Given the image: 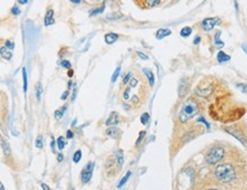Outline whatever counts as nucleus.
Segmentation results:
<instances>
[{
  "label": "nucleus",
  "mask_w": 247,
  "mask_h": 190,
  "mask_svg": "<svg viewBox=\"0 0 247 190\" xmlns=\"http://www.w3.org/2000/svg\"><path fill=\"white\" fill-rule=\"evenodd\" d=\"M214 178L221 183L233 184L238 180V173L236 168L230 163H222L215 166L213 171Z\"/></svg>",
  "instance_id": "f257e3e1"
},
{
  "label": "nucleus",
  "mask_w": 247,
  "mask_h": 190,
  "mask_svg": "<svg viewBox=\"0 0 247 190\" xmlns=\"http://www.w3.org/2000/svg\"><path fill=\"white\" fill-rule=\"evenodd\" d=\"M199 113V103L194 97H189L184 101L179 112L180 123L186 124Z\"/></svg>",
  "instance_id": "f03ea898"
},
{
  "label": "nucleus",
  "mask_w": 247,
  "mask_h": 190,
  "mask_svg": "<svg viewBox=\"0 0 247 190\" xmlns=\"http://www.w3.org/2000/svg\"><path fill=\"white\" fill-rule=\"evenodd\" d=\"M225 156V149L220 145H215L212 146L207 150V153L205 154V160L207 164L215 165L223 160Z\"/></svg>",
  "instance_id": "7ed1b4c3"
},
{
  "label": "nucleus",
  "mask_w": 247,
  "mask_h": 190,
  "mask_svg": "<svg viewBox=\"0 0 247 190\" xmlns=\"http://www.w3.org/2000/svg\"><path fill=\"white\" fill-rule=\"evenodd\" d=\"M223 130L227 131L229 134L233 135L236 139H238L241 144L247 145L246 129H244L243 124H232V125H227V127H223Z\"/></svg>",
  "instance_id": "20e7f679"
},
{
  "label": "nucleus",
  "mask_w": 247,
  "mask_h": 190,
  "mask_svg": "<svg viewBox=\"0 0 247 190\" xmlns=\"http://www.w3.org/2000/svg\"><path fill=\"white\" fill-rule=\"evenodd\" d=\"M94 162H89L88 164L82 168L81 171V181L82 183H88L92 176V172H94Z\"/></svg>",
  "instance_id": "39448f33"
},
{
  "label": "nucleus",
  "mask_w": 247,
  "mask_h": 190,
  "mask_svg": "<svg viewBox=\"0 0 247 190\" xmlns=\"http://www.w3.org/2000/svg\"><path fill=\"white\" fill-rule=\"evenodd\" d=\"M221 24L220 18L217 17H209V18H205L202 22V27L204 31H211L214 29L215 25H219Z\"/></svg>",
  "instance_id": "423d86ee"
},
{
  "label": "nucleus",
  "mask_w": 247,
  "mask_h": 190,
  "mask_svg": "<svg viewBox=\"0 0 247 190\" xmlns=\"http://www.w3.org/2000/svg\"><path fill=\"white\" fill-rule=\"evenodd\" d=\"M119 121H120V119H119V114L115 112H112L108 119H106L105 124L106 125H108V127L109 125H116V124L119 123Z\"/></svg>",
  "instance_id": "0eeeda50"
},
{
  "label": "nucleus",
  "mask_w": 247,
  "mask_h": 190,
  "mask_svg": "<svg viewBox=\"0 0 247 190\" xmlns=\"http://www.w3.org/2000/svg\"><path fill=\"white\" fill-rule=\"evenodd\" d=\"M106 134L113 139H117L121 135V131L119 130V129H116L115 127H109V129L106 130Z\"/></svg>",
  "instance_id": "6e6552de"
},
{
  "label": "nucleus",
  "mask_w": 247,
  "mask_h": 190,
  "mask_svg": "<svg viewBox=\"0 0 247 190\" xmlns=\"http://www.w3.org/2000/svg\"><path fill=\"white\" fill-rule=\"evenodd\" d=\"M55 23V19H54V11L53 9H48L47 10V14L45 16V25L49 26Z\"/></svg>",
  "instance_id": "1a4fd4ad"
},
{
  "label": "nucleus",
  "mask_w": 247,
  "mask_h": 190,
  "mask_svg": "<svg viewBox=\"0 0 247 190\" xmlns=\"http://www.w3.org/2000/svg\"><path fill=\"white\" fill-rule=\"evenodd\" d=\"M171 30H168V29H160V30L156 32V39L158 40H162V39H164L165 37H168V35H171Z\"/></svg>",
  "instance_id": "9d476101"
},
{
  "label": "nucleus",
  "mask_w": 247,
  "mask_h": 190,
  "mask_svg": "<svg viewBox=\"0 0 247 190\" xmlns=\"http://www.w3.org/2000/svg\"><path fill=\"white\" fill-rule=\"evenodd\" d=\"M0 54H1V57H2L4 59H6V60H9L11 58V56H13L11 50L9 48H7L6 46L1 48V50H0Z\"/></svg>",
  "instance_id": "9b49d317"
},
{
  "label": "nucleus",
  "mask_w": 247,
  "mask_h": 190,
  "mask_svg": "<svg viewBox=\"0 0 247 190\" xmlns=\"http://www.w3.org/2000/svg\"><path fill=\"white\" fill-rule=\"evenodd\" d=\"M117 38H119V35L116 33H107L105 35V42L106 43H108V45H112V43H114V42L117 40Z\"/></svg>",
  "instance_id": "f8f14e48"
},
{
  "label": "nucleus",
  "mask_w": 247,
  "mask_h": 190,
  "mask_svg": "<svg viewBox=\"0 0 247 190\" xmlns=\"http://www.w3.org/2000/svg\"><path fill=\"white\" fill-rule=\"evenodd\" d=\"M1 148H2V152L6 156H9L10 155V147H9V144H8L7 140H5L4 138H1Z\"/></svg>",
  "instance_id": "ddd939ff"
},
{
  "label": "nucleus",
  "mask_w": 247,
  "mask_h": 190,
  "mask_svg": "<svg viewBox=\"0 0 247 190\" xmlns=\"http://www.w3.org/2000/svg\"><path fill=\"white\" fill-rule=\"evenodd\" d=\"M115 160H116V162H117V164H119V168H122L123 162H124V156H123L122 150H117L115 153Z\"/></svg>",
  "instance_id": "4468645a"
},
{
  "label": "nucleus",
  "mask_w": 247,
  "mask_h": 190,
  "mask_svg": "<svg viewBox=\"0 0 247 190\" xmlns=\"http://www.w3.org/2000/svg\"><path fill=\"white\" fill-rule=\"evenodd\" d=\"M217 58V60H219L220 63H225V62H228V60L230 59V56H229V55H227V54H225L223 51H219Z\"/></svg>",
  "instance_id": "2eb2a0df"
},
{
  "label": "nucleus",
  "mask_w": 247,
  "mask_h": 190,
  "mask_svg": "<svg viewBox=\"0 0 247 190\" xmlns=\"http://www.w3.org/2000/svg\"><path fill=\"white\" fill-rule=\"evenodd\" d=\"M191 32H192V30H191V27H189V26H184V27H182L181 29V31H180V35L184 38H187L189 37L191 34Z\"/></svg>",
  "instance_id": "dca6fc26"
},
{
  "label": "nucleus",
  "mask_w": 247,
  "mask_h": 190,
  "mask_svg": "<svg viewBox=\"0 0 247 190\" xmlns=\"http://www.w3.org/2000/svg\"><path fill=\"white\" fill-rule=\"evenodd\" d=\"M22 73H23V90L24 92L27 91V78H26V68L23 67L22 68Z\"/></svg>",
  "instance_id": "f3484780"
},
{
  "label": "nucleus",
  "mask_w": 247,
  "mask_h": 190,
  "mask_svg": "<svg viewBox=\"0 0 247 190\" xmlns=\"http://www.w3.org/2000/svg\"><path fill=\"white\" fill-rule=\"evenodd\" d=\"M144 73L146 74L147 79H148V81H149V84H150V86H153V84H154V74H153V72L150 71V70H148V68H144Z\"/></svg>",
  "instance_id": "a211bd4d"
},
{
  "label": "nucleus",
  "mask_w": 247,
  "mask_h": 190,
  "mask_svg": "<svg viewBox=\"0 0 247 190\" xmlns=\"http://www.w3.org/2000/svg\"><path fill=\"white\" fill-rule=\"evenodd\" d=\"M65 145H66V141H65V138L64 137H58V139H57V147H58V149L59 150H63L64 147H65Z\"/></svg>",
  "instance_id": "6ab92c4d"
},
{
  "label": "nucleus",
  "mask_w": 247,
  "mask_h": 190,
  "mask_svg": "<svg viewBox=\"0 0 247 190\" xmlns=\"http://www.w3.org/2000/svg\"><path fill=\"white\" fill-rule=\"evenodd\" d=\"M130 176H131V172H130V171H128V172H127V174H125V176H124L123 179H122V180H121V181H120V183H119V184H117V188H119V189H121V188H122V187H123L124 184H125V183H127L128 179H129V178H130Z\"/></svg>",
  "instance_id": "aec40b11"
},
{
  "label": "nucleus",
  "mask_w": 247,
  "mask_h": 190,
  "mask_svg": "<svg viewBox=\"0 0 247 190\" xmlns=\"http://www.w3.org/2000/svg\"><path fill=\"white\" fill-rule=\"evenodd\" d=\"M142 1L146 5H148L149 7H154V6H156L161 2V0H142Z\"/></svg>",
  "instance_id": "412c9836"
},
{
  "label": "nucleus",
  "mask_w": 247,
  "mask_h": 190,
  "mask_svg": "<svg viewBox=\"0 0 247 190\" xmlns=\"http://www.w3.org/2000/svg\"><path fill=\"white\" fill-rule=\"evenodd\" d=\"M35 95H37V98H38V100H39V99H40V97H41V95H42L41 83H38L37 87H35Z\"/></svg>",
  "instance_id": "4be33fe9"
},
{
  "label": "nucleus",
  "mask_w": 247,
  "mask_h": 190,
  "mask_svg": "<svg viewBox=\"0 0 247 190\" xmlns=\"http://www.w3.org/2000/svg\"><path fill=\"white\" fill-rule=\"evenodd\" d=\"M81 156H82L81 150H76L74 153V156H73V162H74V163H79L80 160H81Z\"/></svg>",
  "instance_id": "5701e85b"
},
{
  "label": "nucleus",
  "mask_w": 247,
  "mask_h": 190,
  "mask_svg": "<svg viewBox=\"0 0 247 190\" xmlns=\"http://www.w3.org/2000/svg\"><path fill=\"white\" fill-rule=\"evenodd\" d=\"M65 109H66V106H64L60 111H56V112H55V119H62V117H63V113L65 112Z\"/></svg>",
  "instance_id": "b1692460"
},
{
  "label": "nucleus",
  "mask_w": 247,
  "mask_h": 190,
  "mask_svg": "<svg viewBox=\"0 0 247 190\" xmlns=\"http://www.w3.org/2000/svg\"><path fill=\"white\" fill-rule=\"evenodd\" d=\"M35 147L37 148H42L43 147V138L41 135H38L37 140H35Z\"/></svg>",
  "instance_id": "393cba45"
},
{
  "label": "nucleus",
  "mask_w": 247,
  "mask_h": 190,
  "mask_svg": "<svg viewBox=\"0 0 247 190\" xmlns=\"http://www.w3.org/2000/svg\"><path fill=\"white\" fill-rule=\"evenodd\" d=\"M148 121H149V114H148V113H144L141 115V117H140V122H141L142 124H147Z\"/></svg>",
  "instance_id": "a878e982"
},
{
  "label": "nucleus",
  "mask_w": 247,
  "mask_h": 190,
  "mask_svg": "<svg viewBox=\"0 0 247 190\" xmlns=\"http://www.w3.org/2000/svg\"><path fill=\"white\" fill-rule=\"evenodd\" d=\"M220 35H221V32H220V31H217V35H215V46H217V47H222V46L225 45L223 42H221Z\"/></svg>",
  "instance_id": "bb28decb"
},
{
  "label": "nucleus",
  "mask_w": 247,
  "mask_h": 190,
  "mask_svg": "<svg viewBox=\"0 0 247 190\" xmlns=\"http://www.w3.org/2000/svg\"><path fill=\"white\" fill-rule=\"evenodd\" d=\"M123 16L121 15V14H117V13H113V14H109V15H107V18L111 19V21H114V19H120L122 18Z\"/></svg>",
  "instance_id": "cd10ccee"
},
{
  "label": "nucleus",
  "mask_w": 247,
  "mask_h": 190,
  "mask_svg": "<svg viewBox=\"0 0 247 190\" xmlns=\"http://www.w3.org/2000/svg\"><path fill=\"white\" fill-rule=\"evenodd\" d=\"M146 135V131H141L140 133H139V138L137 139V142H136V147H138L140 144L142 142V139H144V137Z\"/></svg>",
  "instance_id": "c85d7f7f"
},
{
  "label": "nucleus",
  "mask_w": 247,
  "mask_h": 190,
  "mask_svg": "<svg viewBox=\"0 0 247 190\" xmlns=\"http://www.w3.org/2000/svg\"><path fill=\"white\" fill-rule=\"evenodd\" d=\"M120 72H121V67L119 66L115 70V72L113 73V76H112V82H115L117 78H119V75H120Z\"/></svg>",
  "instance_id": "c756f323"
},
{
  "label": "nucleus",
  "mask_w": 247,
  "mask_h": 190,
  "mask_svg": "<svg viewBox=\"0 0 247 190\" xmlns=\"http://www.w3.org/2000/svg\"><path fill=\"white\" fill-rule=\"evenodd\" d=\"M104 8H105V6H104V5H101L100 8H98V9H95V10L91 11V14H90V15L94 16V15H97V14H99V13H103V11H104Z\"/></svg>",
  "instance_id": "7c9ffc66"
},
{
  "label": "nucleus",
  "mask_w": 247,
  "mask_h": 190,
  "mask_svg": "<svg viewBox=\"0 0 247 190\" xmlns=\"http://www.w3.org/2000/svg\"><path fill=\"white\" fill-rule=\"evenodd\" d=\"M60 65L63 67H65V68H68V70H71V67H72L71 63H70L68 60H62V62H60Z\"/></svg>",
  "instance_id": "2f4dec72"
},
{
  "label": "nucleus",
  "mask_w": 247,
  "mask_h": 190,
  "mask_svg": "<svg viewBox=\"0 0 247 190\" xmlns=\"http://www.w3.org/2000/svg\"><path fill=\"white\" fill-rule=\"evenodd\" d=\"M5 46L10 49V50H13V49L15 48V45H14V42L11 41V40H7V41L5 42Z\"/></svg>",
  "instance_id": "473e14b6"
},
{
  "label": "nucleus",
  "mask_w": 247,
  "mask_h": 190,
  "mask_svg": "<svg viewBox=\"0 0 247 190\" xmlns=\"http://www.w3.org/2000/svg\"><path fill=\"white\" fill-rule=\"evenodd\" d=\"M11 14H13V15H19V14H21L19 8L17 7V6H14V7L11 8Z\"/></svg>",
  "instance_id": "72a5a7b5"
},
{
  "label": "nucleus",
  "mask_w": 247,
  "mask_h": 190,
  "mask_svg": "<svg viewBox=\"0 0 247 190\" xmlns=\"http://www.w3.org/2000/svg\"><path fill=\"white\" fill-rule=\"evenodd\" d=\"M137 55H138V56L140 57L141 59H144V60L148 59V56H147V55H145V54H144V52H141V51H137Z\"/></svg>",
  "instance_id": "f704fd0d"
},
{
  "label": "nucleus",
  "mask_w": 247,
  "mask_h": 190,
  "mask_svg": "<svg viewBox=\"0 0 247 190\" xmlns=\"http://www.w3.org/2000/svg\"><path fill=\"white\" fill-rule=\"evenodd\" d=\"M130 88H131V87H129V88H127V89H125V92H124V99H129V97H130V96H129V95H130Z\"/></svg>",
  "instance_id": "c9c22d12"
},
{
  "label": "nucleus",
  "mask_w": 247,
  "mask_h": 190,
  "mask_svg": "<svg viewBox=\"0 0 247 190\" xmlns=\"http://www.w3.org/2000/svg\"><path fill=\"white\" fill-rule=\"evenodd\" d=\"M238 88H239L240 90H241V91H243V92H247V86L246 84H238Z\"/></svg>",
  "instance_id": "e433bc0d"
},
{
  "label": "nucleus",
  "mask_w": 247,
  "mask_h": 190,
  "mask_svg": "<svg viewBox=\"0 0 247 190\" xmlns=\"http://www.w3.org/2000/svg\"><path fill=\"white\" fill-rule=\"evenodd\" d=\"M137 83H138V80L136 78H132L131 81H130V87H136L137 86Z\"/></svg>",
  "instance_id": "4c0bfd02"
},
{
  "label": "nucleus",
  "mask_w": 247,
  "mask_h": 190,
  "mask_svg": "<svg viewBox=\"0 0 247 190\" xmlns=\"http://www.w3.org/2000/svg\"><path fill=\"white\" fill-rule=\"evenodd\" d=\"M130 78H131V73H128V74L123 78V83H124V84H125V83H128V81L130 80Z\"/></svg>",
  "instance_id": "58836bf2"
},
{
  "label": "nucleus",
  "mask_w": 247,
  "mask_h": 190,
  "mask_svg": "<svg viewBox=\"0 0 247 190\" xmlns=\"http://www.w3.org/2000/svg\"><path fill=\"white\" fill-rule=\"evenodd\" d=\"M55 139H54V137L53 135H51V142H50V147H51V150H53V152H55V150H54V149H55Z\"/></svg>",
  "instance_id": "ea45409f"
},
{
  "label": "nucleus",
  "mask_w": 247,
  "mask_h": 190,
  "mask_svg": "<svg viewBox=\"0 0 247 190\" xmlns=\"http://www.w3.org/2000/svg\"><path fill=\"white\" fill-rule=\"evenodd\" d=\"M67 96H68V91H65V92L63 93V95H62V100H65V99H66V98H67Z\"/></svg>",
  "instance_id": "a19ab883"
},
{
  "label": "nucleus",
  "mask_w": 247,
  "mask_h": 190,
  "mask_svg": "<svg viewBox=\"0 0 247 190\" xmlns=\"http://www.w3.org/2000/svg\"><path fill=\"white\" fill-rule=\"evenodd\" d=\"M66 137H67V138H73V132H72L71 130H68L67 132H66Z\"/></svg>",
  "instance_id": "79ce46f5"
},
{
  "label": "nucleus",
  "mask_w": 247,
  "mask_h": 190,
  "mask_svg": "<svg viewBox=\"0 0 247 190\" xmlns=\"http://www.w3.org/2000/svg\"><path fill=\"white\" fill-rule=\"evenodd\" d=\"M41 188H42V189H45V190H50V188H49V187L47 186L46 183H41Z\"/></svg>",
  "instance_id": "37998d69"
},
{
  "label": "nucleus",
  "mask_w": 247,
  "mask_h": 190,
  "mask_svg": "<svg viewBox=\"0 0 247 190\" xmlns=\"http://www.w3.org/2000/svg\"><path fill=\"white\" fill-rule=\"evenodd\" d=\"M17 1H18V4H21V5H26L29 0H17Z\"/></svg>",
  "instance_id": "c03bdc74"
},
{
  "label": "nucleus",
  "mask_w": 247,
  "mask_h": 190,
  "mask_svg": "<svg viewBox=\"0 0 247 190\" xmlns=\"http://www.w3.org/2000/svg\"><path fill=\"white\" fill-rule=\"evenodd\" d=\"M63 158H64V156L62 155V154H59V155L57 156V160H58V162H62V160H63Z\"/></svg>",
  "instance_id": "a18cd8bd"
},
{
  "label": "nucleus",
  "mask_w": 247,
  "mask_h": 190,
  "mask_svg": "<svg viewBox=\"0 0 247 190\" xmlns=\"http://www.w3.org/2000/svg\"><path fill=\"white\" fill-rule=\"evenodd\" d=\"M199 41H200V38H196V39H195V41H194V43H195V45H197Z\"/></svg>",
  "instance_id": "49530a36"
},
{
  "label": "nucleus",
  "mask_w": 247,
  "mask_h": 190,
  "mask_svg": "<svg viewBox=\"0 0 247 190\" xmlns=\"http://www.w3.org/2000/svg\"><path fill=\"white\" fill-rule=\"evenodd\" d=\"M132 101H133L135 104H138V98H137V97H136V96H135V97L132 98Z\"/></svg>",
  "instance_id": "de8ad7c7"
},
{
  "label": "nucleus",
  "mask_w": 247,
  "mask_h": 190,
  "mask_svg": "<svg viewBox=\"0 0 247 190\" xmlns=\"http://www.w3.org/2000/svg\"><path fill=\"white\" fill-rule=\"evenodd\" d=\"M71 1H72V2H73V4H76V5L81 2V0H71Z\"/></svg>",
  "instance_id": "09e8293b"
},
{
  "label": "nucleus",
  "mask_w": 247,
  "mask_h": 190,
  "mask_svg": "<svg viewBox=\"0 0 247 190\" xmlns=\"http://www.w3.org/2000/svg\"><path fill=\"white\" fill-rule=\"evenodd\" d=\"M0 189H1V190H4V189H5V187H4V184H2V183L0 184Z\"/></svg>",
  "instance_id": "8fccbe9b"
}]
</instances>
